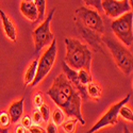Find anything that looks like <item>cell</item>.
Segmentation results:
<instances>
[{
  "label": "cell",
  "mask_w": 133,
  "mask_h": 133,
  "mask_svg": "<svg viewBox=\"0 0 133 133\" xmlns=\"http://www.w3.org/2000/svg\"><path fill=\"white\" fill-rule=\"evenodd\" d=\"M42 116H41V113H39V111L38 109H35L34 111H33V114H32V121H34L35 125L39 124L41 121H42Z\"/></svg>",
  "instance_id": "83f0119b"
},
{
  "label": "cell",
  "mask_w": 133,
  "mask_h": 133,
  "mask_svg": "<svg viewBox=\"0 0 133 133\" xmlns=\"http://www.w3.org/2000/svg\"><path fill=\"white\" fill-rule=\"evenodd\" d=\"M33 104L36 109H38L39 107H42L44 104V98H43V94L41 92H37L34 97H33Z\"/></svg>",
  "instance_id": "d4e9b609"
},
{
  "label": "cell",
  "mask_w": 133,
  "mask_h": 133,
  "mask_svg": "<svg viewBox=\"0 0 133 133\" xmlns=\"http://www.w3.org/2000/svg\"><path fill=\"white\" fill-rule=\"evenodd\" d=\"M123 133H132V132L128 129V127H127V126H124V132H123Z\"/></svg>",
  "instance_id": "1f68e13d"
},
{
  "label": "cell",
  "mask_w": 133,
  "mask_h": 133,
  "mask_svg": "<svg viewBox=\"0 0 133 133\" xmlns=\"http://www.w3.org/2000/svg\"><path fill=\"white\" fill-rule=\"evenodd\" d=\"M26 128H24L21 125H18L16 128H15V133H26Z\"/></svg>",
  "instance_id": "f546056e"
},
{
  "label": "cell",
  "mask_w": 133,
  "mask_h": 133,
  "mask_svg": "<svg viewBox=\"0 0 133 133\" xmlns=\"http://www.w3.org/2000/svg\"><path fill=\"white\" fill-rule=\"evenodd\" d=\"M54 13H55V9H52L47 15L46 19L43 20V23L37 28H35L32 33L34 47H35V53H38L43 48L49 46L51 42L55 38L53 33L50 30V24Z\"/></svg>",
  "instance_id": "8992f818"
},
{
  "label": "cell",
  "mask_w": 133,
  "mask_h": 133,
  "mask_svg": "<svg viewBox=\"0 0 133 133\" xmlns=\"http://www.w3.org/2000/svg\"><path fill=\"white\" fill-rule=\"evenodd\" d=\"M38 111L41 113V116H42V119L45 121V123H48L49 121V118H50V109L47 104L44 103L42 107L38 108Z\"/></svg>",
  "instance_id": "603a6c76"
},
{
  "label": "cell",
  "mask_w": 133,
  "mask_h": 133,
  "mask_svg": "<svg viewBox=\"0 0 133 133\" xmlns=\"http://www.w3.org/2000/svg\"><path fill=\"white\" fill-rule=\"evenodd\" d=\"M52 123L54 125H57V126H60L64 123V120H65V113L63 112V111L58 108V109H55L53 111V113H52Z\"/></svg>",
  "instance_id": "ac0fdd59"
},
{
  "label": "cell",
  "mask_w": 133,
  "mask_h": 133,
  "mask_svg": "<svg viewBox=\"0 0 133 133\" xmlns=\"http://www.w3.org/2000/svg\"><path fill=\"white\" fill-rule=\"evenodd\" d=\"M133 13L132 11L125 13L111 23L114 34L127 47H131L133 43Z\"/></svg>",
  "instance_id": "277c9868"
},
{
  "label": "cell",
  "mask_w": 133,
  "mask_h": 133,
  "mask_svg": "<svg viewBox=\"0 0 133 133\" xmlns=\"http://www.w3.org/2000/svg\"><path fill=\"white\" fill-rule=\"evenodd\" d=\"M85 3V5L88 6H93L97 9L98 12H102V8H101V0H82Z\"/></svg>",
  "instance_id": "cb8c5ba5"
},
{
  "label": "cell",
  "mask_w": 133,
  "mask_h": 133,
  "mask_svg": "<svg viewBox=\"0 0 133 133\" xmlns=\"http://www.w3.org/2000/svg\"><path fill=\"white\" fill-rule=\"evenodd\" d=\"M47 95L65 113V115L69 118H76L82 126L85 125V120L81 112V96L64 74L59 75L54 79L51 87L47 91Z\"/></svg>",
  "instance_id": "6da1fadb"
},
{
  "label": "cell",
  "mask_w": 133,
  "mask_h": 133,
  "mask_svg": "<svg viewBox=\"0 0 133 133\" xmlns=\"http://www.w3.org/2000/svg\"><path fill=\"white\" fill-rule=\"evenodd\" d=\"M11 124L12 123H11V118H10L9 113L5 112V111H1V112H0V126L2 128L8 129Z\"/></svg>",
  "instance_id": "7402d4cb"
},
{
  "label": "cell",
  "mask_w": 133,
  "mask_h": 133,
  "mask_svg": "<svg viewBox=\"0 0 133 133\" xmlns=\"http://www.w3.org/2000/svg\"><path fill=\"white\" fill-rule=\"evenodd\" d=\"M78 78H79V81L82 85L86 86L91 81H93V78H92V75L91 72L86 71L85 69H80L78 70Z\"/></svg>",
  "instance_id": "d6986e66"
},
{
  "label": "cell",
  "mask_w": 133,
  "mask_h": 133,
  "mask_svg": "<svg viewBox=\"0 0 133 133\" xmlns=\"http://www.w3.org/2000/svg\"><path fill=\"white\" fill-rule=\"evenodd\" d=\"M62 69H63V74L65 75L66 78H67V80L74 85V87L76 90L79 92L81 99L87 100L88 97H87V93H86V86H84L80 83L79 78H78V70H75V69L70 68L64 61L62 62Z\"/></svg>",
  "instance_id": "8fae6325"
},
{
  "label": "cell",
  "mask_w": 133,
  "mask_h": 133,
  "mask_svg": "<svg viewBox=\"0 0 133 133\" xmlns=\"http://www.w3.org/2000/svg\"><path fill=\"white\" fill-rule=\"evenodd\" d=\"M0 133H9V129L2 128L1 126H0Z\"/></svg>",
  "instance_id": "4dcf8cb0"
},
{
  "label": "cell",
  "mask_w": 133,
  "mask_h": 133,
  "mask_svg": "<svg viewBox=\"0 0 133 133\" xmlns=\"http://www.w3.org/2000/svg\"><path fill=\"white\" fill-rule=\"evenodd\" d=\"M131 98V94H128L123 100H120L119 102L111 105L110 109L108 110V112L105 114H103L101 116V118L99 119L97 123L88 130L87 132L85 133H96L97 131H99L102 128H105L108 126H115L117 124V120H118V112H119V109L123 107V105H126V103L129 102Z\"/></svg>",
  "instance_id": "ba28073f"
},
{
  "label": "cell",
  "mask_w": 133,
  "mask_h": 133,
  "mask_svg": "<svg viewBox=\"0 0 133 133\" xmlns=\"http://www.w3.org/2000/svg\"><path fill=\"white\" fill-rule=\"evenodd\" d=\"M23 1H26V2H33L34 0H23Z\"/></svg>",
  "instance_id": "d6a6232c"
},
{
  "label": "cell",
  "mask_w": 133,
  "mask_h": 133,
  "mask_svg": "<svg viewBox=\"0 0 133 133\" xmlns=\"http://www.w3.org/2000/svg\"><path fill=\"white\" fill-rule=\"evenodd\" d=\"M46 133H59V130H58V126L54 125L52 121L49 123L47 125V128H46Z\"/></svg>",
  "instance_id": "f1b7e54d"
},
{
  "label": "cell",
  "mask_w": 133,
  "mask_h": 133,
  "mask_svg": "<svg viewBox=\"0 0 133 133\" xmlns=\"http://www.w3.org/2000/svg\"><path fill=\"white\" fill-rule=\"evenodd\" d=\"M34 4L37 8L38 11V17L37 20L42 21L44 18H45V11H46V0H34Z\"/></svg>",
  "instance_id": "ffe728a7"
},
{
  "label": "cell",
  "mask_w": 133,
  "mask_h": 133,
  "mask_svg": "<svg viewBox=\"0 0 133 133\" xmlns=\"http://www.w3.org/2000/svg\"><path fill=\"white\" fill-rule=\"evenodd\" d=\"M76 15L79 21L87 29L99 34H104V23L100 16V13L87 6H80L76 10Z\"/></svg>",
  "instance_id": "52a82bcc"
},
{
  "label": "cell",
  "mask_w": 133,
  "mask_h": 133,
  "mask_svg": "<svg viewBox=\"0 0 133 133\" xmlns=\"http://www.w3.org/2000/svg\"><path fill=\"white\" fill-rule=\"evenodd\" d=\"M119 1H120V0H119Z\"/></svg>",
  "instance_id": "836d02e7"
},
{
  "label": "cell",
  "mask_w": 133,
  "mask_h": 133,
  "mask_svg": "<svg viewBox=\"0 0 133 133\" xmlns=\"http://www.w3.org/2000/svg\"><path fill=\"white\" fill-rule=\"evenodd\" d=\"M28 130L30 133H46V130L39 125H31Z\"/></svg>",
  "instance_id": "484cf974"
},
{
  "label": "cell",
  "mask_w": 133,
  "mask_h": 133,
  "mask_svg": "<svg viewBox=\"0 0 133 133\" xmlns=\"http://www.w3.org/2000/svg\"><path fill=\"white\" fill-rule=\"evenodd\" d=\"M0 19H1L2 28H3V31L5 33L6 37L9 39H11L12 42H16V38H17L16 27H15L13 21L10 19V17L3 12L1 9H0Z\"/></svg>",
  "instance_id": "7c38bea8"
},
{
  "label": "cell",
  "mask_w": 133,
  "mask_h": 133,
  "mask_svg": "<svg viewBox=\"0 0 133 133\" xmlns=\"http://www.w3.org/2000/svg\"><path fill=\"white\" fill-rule=\"evenodd\" d=\"M118 115H120L123 118H125L126 120L131 121V123L133 121V112H132V110L129 109V108L126 107V105H123V107L119 109Z\"/></svg>",
  "instance_id": "44dd1931"
},
{
  "label": "cell",
  "mask_w": 133,
  "mask_h": 133,
  "mask_svg": "<svg viewBox=\"0 0 133 133\" xmlns=\"http://www.w3.org/2000/svg\"><path fill=\"white\" fill-rule=\"evenodd\" d=\"M101 8L107 16L114 19L130 12L132 9L129 0H101Z\"/></svg>",
  "instance_id": "9c48e42d"
},
{
  "label": "cell",
  "mask_w": 133,
  "mask_h": 133,
  "mask_svg": "<svg viewBox=\"0 0 133 133\" xmlns=\"http://www.w3.org/2000/svg\"><path fill=\"white\" fill-rule=\"evenodd\" d=\"M57 53H58L57 39L54 38L49 45L48 49L45 51V53L41 57L37 63V70H36L35 78L33 80V82L30 84V86L32 87L36 86L50 72V70L52 69L53 65L55 63V60H57Z\"/></svg>",
  "instance_id": "5b68a950"
},
{
  "label": "cell",
  "mask_w": 133,
  "mask_h": 133,
  "mask_svg": "<svg viewBox=\"0 0 133 133\" xmlns=\"http://www.w3.org/2000/svg\"><path fill=\"white\" fill-rule=\"evenodd\" d=\"M37 60L32 61V63L29 65V67L25 74V87L30 86V84L33 82L35 78V75H36V70H37Z\"/></svg>",
  "instance_id": "2e32d148"
},
{
  "label": "cell",
  "mask_w": 133,
  "mask_h": 133,
  "mask_svg": "<svg viewBox=\"0 0 133 133\" xmlns=\"http://www.w3.org/2000/svg\"><path fill=\"white\" fill-rule=\"evenodd\" d=\"M101 42L109 49L118 68L126 75H130L133 69L132 52L120 42L110 35H101Z\"/></svg>",
  "instance_id": "3957f363"
},
{
  "label": "cell",
  "mask_w": 133,
  "mask_h": 133,
  "mask_svg": "<svg viewBox=\"0 0 133 133\" xmlns=\"http://www.w3.org/2000/svg\"><path fill=\"white\" fill-rule=\"evenodd\" d=\"M20 123H21V126L24 128L28 129L31 125H32V118L29 116V115H26V116H23L20 118Z\"/></svg>",
  "instance_id": "4316f807"
},
{
  "label": "cell",
  "mask_w": 133,
  "mask_h": 133,
  "mask_svg": "<svg viewBox=\"0 0 133 133\" xmlns=\"http://www.w3.org/2000/svg\"><path fill=\"white\" fill-rule=\"evenodd\" d=\"M24 102H25L24 98H20L19 100L12 102L11 105L9 107L8 113L10 115L11 123L12 124L17 123V121L23 117V115H24Z\"/></svg>",
  "instance_id": "4fadbf2b"
},
{
  "label": "cell",
  "mask_w": 133,
  "mask_h": 133,
  "mask_svg": "<svg viewBox=\"0 0 133 133\" xmlns=\"http://www.w3.org/2000/svg\"><path fill=\"white\" fill-rule=\"evenodd\" d=\"M20 12L28 20L34 23L37 20L38 17V11L34 2H26V1H21L20 3Z\"/></svg>",
  "instance_id": "5bb4252c"
},
{
  "label": "cell",
  "mask_w": 133,
  "mask_h": 133,
  "mask_svg": "<svg viewBox=\"0 0 133 133\" xmlns=\"http://www.w3.org/2000/svg\"><path fill=\"white\" fill-rule=\"evenodd\" d=\"M65 46L66 55L64 62L75 70L85 69L91 72L93 55L88 46L81 43L79 39L70 37L65 38Z\"/></svg>",
  "instance_id": "7a4b0ae2"
},
{
  "label": "cell",
  "mask_w": 133,
  "mask_h": 133,
  "mask_svg": "<svg viewBox=\"0 0 133 133\" xmlns=\"http://www.w3.org/2000/svg\"><path fill=\"white\" fill-rule=\"evenodd\" d=\"M75 20H76V25H77V27H78L79 32L81 33L82 37L94 48V50L99 51V52H104L103 51V46L104 45L101 42V35L102 34H99V33H97V32H94L90 29H87L77 18Z\"/></svg>",
  "instance_id": "30bf717a"
},
{
  "label": "cell",
  "mask_w": 133,
  "mask_h": 133,
  "mask_svg": "<svg viewBox=\"0 0 133 133\" xmlns=\"http://www.w3.org/2000/svg\"><path fill=\"white\" fill-rule=\"evenodd\" d=\"M77 123L78 120L76 118H69L68 120H64V123L62 124L63 130L65 133H75L77 129Z\"/></svg>",
  "instance_id": "e0dca14e"
},
{
  "label": "cell",
  "mask_w": 133,
  "mask_h": 133,
  "mask_svg": "<svg viewBox=\"0 0 133 133\" xmlns=\"http://www.w3.org/2000/svg\"><path fill=\"white\" fill-rule=\"evenodd\" d=\"M86 93H87V97H90L91 99L99 100V98L102 95V88L97 82L91 81L86 85Z\"/></svg>",
  "instance_id": "9a60e30c"
}]
</instances>
